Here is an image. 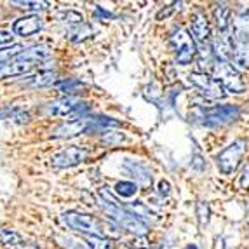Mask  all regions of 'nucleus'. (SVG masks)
<instances>
[{"label": "nucleus", "instance_id": "39", "mask_svg": "<svg viewBox=\"0 0 249 249\" xmlns=\"http://www.w3.org/2000/svg\"><path fill=\"white\" fill-rule=\"evenodd\" d=\"M112 249H134V248L124 244V242H112Z\"/></svg>", "mask_w": 249, "mask_h": 249}, {"label": "nucleus", "instance_id": "8", "mask_svg": "<svg viewBox=\"0 0 249 249\" xmlns=\"http://www.w3.org/2000/svg\"><path fill=\"white\" fill-rule=\"evenodd\" d=\"M105 209H107V214L110 220H113L117 225H121V227H124L125 230H129V232H134L138 233V235L142 237L145 235L146 232H148V227H146L143 221H140L134 214H131L129 211H125V209H122L121 206H110V204H107L105 206Z\"/></svg>", "mask_w": 249, "mask_h": 249}, {"label": "nucleus", "instance_id": "13", "mask_svg": "<svg viewBox=\"0 0 249 249\" xmlns=\"http://www.w3.org/2000/svg\"><path fill=\"white\" fill-rule=\"evenodd\" d=\"M213 51L218 56V61H227L232 59L233 54V38H232V30L229 32H218L213 44Z\"/></svg>", "mask_w": 249, "mask_h": 249}, {"label": "nucleus", "instance_id": "34", "mask_svg": "<svg viewBox=\"0 0 249 249\" xmlns=\"http://www.w3.org/2000/svg\"><path fill=\"white\" fill-rule=\"evenodd\" d=\"M169 183L166 181V179H162L160 183H159V194H160V196H164V197H167L169 196Z\"/></svg>", "mask_w": 249, "mask_h": 249}, {"label": "nucleus", "instance_id": "24", "mask_svg": "<svg viewBox=\"0 0 249 249\" xmlns=\"http://www.w3.org/2000/svg\"><path fill=\"white\" fill-rule=\"evenodd\" d=\"M13 5H18L19 9H25L30 13H38V11H46L49 7L47 2H40V0H14Z\"/></svg>", "mask_w": 249, "mask_h": 249}, {"label": "nucleus", "instance_id": "12", "mask_svg": "<svg viewBox=\"0 0 249 249\" xmlns=\"http://www.w3.org/2000/svg\"><path fill=\"white\" fill-rule=\"evenodd\" d=\"M233 44H249V7L241 9L232 21Z\"/></svg>", "mask_w": 249, "mask_h": 249}, {"label": "nucleus", "instance_id": "15", "mask_svg": "<svg viewBox=\"0 0 249 249\" xmlns=\"http://www.w3.org/2000/svg\"><path fill=\"white\" fill-rule=\"evenodd\" d=\"M209 35H211V28H209V21L204 13H196L192 18V38L197 44H206L209 42Z\"/></svg>", "mask_w": 249, "mask_h": 249}, {"label": "nucleus", "instance_id": "33", "mask_svg": "<svg viewBox=\"0 0 249 249\" xmlns=\"http://www.w3.org/2000/svg\"><path fill=\"white\" fill-rule=\"evenodd\" d=\"M98 194H100V197L105 200V204H110V206H121V204L117 202L115 197H113L112 194H110V192H108L105 187H103V188H100V190H98Z\"/></svg>", "mask_w": 249, "mask_h": 249}, {"label": "nucleus", "instance_id": "26", "mask_svg": "<svg viewBox=\"0 0 249 249\" xmlns=\"http://www.w3.org/2000/svg\"><path fill=\"white\" fill-rule=\"evenodd\" d=\"M0 119H7V121H14V119H19V122H25L28 119V113H25L21 108L18 107H7L4 110H0Z\"/></svg>", "mask_w": 249, "mask_h": 249}, {"label": "nucleus", "instance_id": "30", "mask_svg": "<svg viewBox=\"0 0 249 249\" xmlns=\"http://www.w3.org/2000/svg\"><path fill=\"white\" fill-rule=\"evenodd\" d=\"M56 88L59 89V91H63L67 96H70V94H73V92H77V91H80L82 89V84L79 82V80H61V82H58L56 84Z\"/></svg>", "mask_w": 249, "mask_h": 249}, {"label": "nucleus", "instance_id": "16", "mask_svg": "<svg viewBox=\"0 0 249 249\" xmlns=\"http://www.w3.org/2000/svg\"><path fill=\"white\" fill-rule=\"evenodd\" d=\"M124 169L127 171L129 175L136 179L138 187H150L152 185V173L146 166H143L142 162L136 160H125Z\"/></svg>", "mask_w": 249, "mask_h": 249}, {"label": "nucleus", "instance_id": "14", "mask_svg": "<svg viewBox=\"0 0 249 249\" xmlns=\"http://www.w3.org/2000/svg\"><path fill=\"white\" fill-rule=\"evenodd\" d=\"M42 26H44V21L35 14H32V16L19 18V19L14 21L13 32L14 35H19V37H30V35L40 32Z\"/></svg>", "mask_w": 249, "mask_h": 249}, {"label": "nucleus", "instance_id": "27", "mask_svg": "<svg viewBox=\"0 0 249 249\" xmlns=\"http://www.w3.org/2000/svg\"><path fill=\"white\" fill-rule=\"evenodd\" d=\"M86 242L91 249H112V241L100 235H86Z\"/></svg>", "mask_w": 249, "mask_h": 249}, {"label": "nucleus", "instance_id": "2", "mask_svg": "<svg viewBox=\"0 0 249 249\" xmlns=\"http://www.w3.org/2000/svg\"><path fill=\"white\" fill-rule=\"evenodd\" d=\"M239 115H241V110L235 105H218V107L211 108H197L196 112L190 113V117H194L192 121L199 122L202 125H209V127L233 122L239 119Z\"/></svg>", "mask_w": 249, "mask_h": 249}, {"label": "nucleus", "instance_id": "23", "mask_svg": "<svg viewBox=\"0 0 249 249\" xmlns=\"http://www.w3.org/2000/svg\"><path fill=\"white\" fill-rule=\"evenodd\" d=\"M197 53H199V65L200 68H208L209 65L213 63V58H214V51H213L211 44L209 42H206V44H200L199 49H197Z\"/></svg>", "mask_w": 249, "mask_h": 249}, {"label": "nucleus", "instance_id": "36", "mask_svg": "<svg viewBox=\"0 0 249 249\" xmlns=\"http://www.w3.org/2000/svg\"><path fill=\"white\" fill-rule=\"evenodd\" d=\"M241 187L249 188V166L246 167L244 173H242V176H241Z\"/></svg>", "mask_w": 249, "mask_h": 249}, {"label": "nucleus", "instance_id": "29", "mask_svg": "<svg viewBox=\"0 0 249 249\" xmlns=\"http://www.w3.org/2000/svg\"><path fill=\"white\" fill-rule=\"evenodd\" d=\"M59 19H61V23H67L68 28H70V26H75V25H80V23H84L82 14L75 13V11H63V13H59Z\"/></svg>", "mask_w": 249, "mask_h": 249}, {"label": "nucleus", "instance_id": "21", "mask_svg": "<svg viewBox=\"0 0 249 249\" xmlns=\"http://www.w3.org/2000/svg\"><path fill=\"white\" fill-rule=\"evenodd\" d=\"M214 19L218 32H229L230 30V9L227 5H216L214 9Z\"/></svg>", "mask_w": 249, "mask_h": 249}, {"label": "nucleus", "instance_id": "35", "mask_svg": "<svg viewBox=\"0 0 249 249\" xmlns=\"http://www.w3.org/2000/svg\"><path fill=\"white\" fill-rule=\"evenodd\" d=\"M133 244H134V249H148V248H150L148 242H146V239H145L143 235H142V237H138V239L133 242Z\"/></svg>", "mask_w": 249, "mask_h": 249}, {"label": "nucleus", "instance_id": "40", "mask_svg": "<svg viewBox=\"0 0 249 249\" xmlns=\"http://www.w3.org/2000/svg\"><path fill=\"white\" fill-rule=\"evenodd\" d=\"M185 249H199V248H197L196 244H190V246H187V248H185Z\"/></svg>", "mask_w": 249, "mask_h": 249}, {"label": "nucleus", "instance_id": "4", "mask_svg": "<svg viewBox=\"0 0 249 249\" xmlns=\"http://www.w3.org/2000/svg\"><path fill=\"white\" fill-rule=\"evenodd\" d=\"M89 107L75 98V96H63L59 100H54L47 105V113L56 117H67L68 121H77L88 117Z\"/></svg>", "mask_w": 249, "mask_h": 249}, {"label": "nucleus", "instance_id": "25", "mask_svg": "<svg viewBox=\"0 0 249 249\" xmlns=\"http://www.w3.org/2000/svg\"><path fill=\"white\" fill-rule=\"evenodd\" d=\"M138 190V185L133 181H119L115 185V194L122 199H129V197H133Z\"/></svg>", "mask_w": 249, "mask_h": 249}, {"label": "nucleus", "instance_id": "1", "mask_svg": "<svg viewBox=\"0 0 249 249\" xmlns=\"http://www.w3.org/2000/svg\"><path fill=\"white\" fill-rule=\"evenodd\" d=\"M47 56H49V49H47L46 46L28 47V49H26L23 54H19L14 61H11L9 65H5V67L0 68V79L28 73L32 68H35L37 65H40Z\"/></svg>", "mask_w": 249, "mask_h": 249}, {"label": "nucleus", "instance_id": "41", "mask_svg": "<svg viewBox=\"0 0 249 249\" xmlns=\"http://www.w3.org/2000/svg\"><path fill=\"white\" fill-rule=\"evenodd\" d=\"M25 249H38V248H35V246H26Z\"/></svg>", "mask_w": 249, "mask_h": 249}, {"label": "nucleus", "instance_id": "11", "mask_svg": "<svg viewBox=\"0 0 249 249\" xmlns=\"http://www.w3.org/2000/svg\"><path fill=\"white\" fill-rule=\"evenodd\" d=\"M94 129L92 124V117H84V119H77V121H68L61 124L59 127L54 129L53 136L54 138H73L79 134L89 133Z\"/></svg>", "mask_w": 249, "mask_h": 249}, {"label": "nucleus", "instance_id": "7", "mask_svg": "<svg viewBox=\"0 0 249 249\" xmlns=\"http://www.w3.org/2000/svg\"><path fill=\"white\" fill-rule=\"evenodd\" d=\"M246 148L248 146H246L244 140H235L233 143H230L229 146H225L221 150L216 160H218V167H220L223 175H232L233 171L239 167V164H241L242 157L246 154Z\"/></svg>", "mask_w": 249, "mask_h": 249}, {"label": "nucleus", "instance_id": "17", "mask_svg": "<svg viewBox=\"0 0 249 249\" xmlns=\"http://www.w3.org/2000/svg\"><path fill=\"white\" fill-rule=\"evenodd\" d=\"M124 209L131 213V214H134L138 220L143 221L145 225L146 223H155V214L150 211L143 202H133V204H129V206H125Z\"/></svg>", "mask_w": 249, "mask_h": 249}, {"label": "nucleus", "instance_id": "20", "mask_svg": "<svg viewBox=\"0 0 249 249\" xmlns=\"http://www.w3.org/2000/svg\"><path fill=\"white\" fill-rule=\"evenodd\" d=\"M25 51H26V47L21 46V44H13V46H9V47H2V49H0V68L9 65L11 61H14V59H16L19 54L25 53Z\"/></svg>", "mask_w": 249, "mask_h": 249}, {"label": "nucleus", "instance_id": "18", "mask_svg": "<svg viewBox=\"0 0 249 249\" xmlns=\"http://www.w3.org/2000/svg\"><path fill=\"white\" fill-rule=\"evenodd\" d=\"M94 35V30H92L91 25L88 23H80V25L70 26L67 30V37L70 38L71 42H84L86 38L92 37Z\"/></svg>", "mask_w": 249, "mask_h": 249}, {"label": "nucleus", "instance_id": "38", "mask_svg": "<svg viewBox=\"0 0 249 249\" xmlns=\"http://www.w3.org/2000/svg\"><path fill=\"white\" fill-rule=\"evenodd\" d=\"M176 5H179V4H173V5H171L169 9H166V11H160V13L157 14V18H159V19H162V18L169 16V14L173 13V11H175V9H176Z\"/></svg>", "mask_w": 249, "mask_h": 249}, {"label": "nucleus", "instance_id": "19", "mask_svg": "<svg viewBox=\"0 0 249 249\" xmlns=\"http://www.w3.org/2000/svg\"><path fill=\"white\" fill-rule=\"evenodd\" d=\"M232 61L239 68L249 70V44H233Z\"/></svg>", "mask_w": 249, "mask_h": 249}, {"label": "nucleus", "instance_id": "10", "mask_svg": "<svg viewBox=\"0 0 249 249\" xmlns=\"http://www.w3.org/2000/svg\"><path fill=\"white\" fill-rule=\"evenodd\" d=\"M88 157V150L82 148V146H68L67 150H61L59 154L53 155L51 162H53L54 167L58 169H65V167H73L80 162L86 160Z\"/></svg>", "mask_w": 249, "mask_h": 249}, {"label": "nucleus", "instance_id": "37", "mask_svg": "<svg viewBox=\"0 0 249 249\" xmlns=\"http://www.w3.org/2000/svg\"><path fill=\"white\" fill-rule=\"evenodd\" d=\"M13 37L14 35H11L9 32H2V30H0V44H7V42L13 40Z\"/></svg>", "mask_w": 249, "mask_h": 249}, {"label": "nucleus", "instance_id": "9", "mask_svg": "<svg viewBox=\"0 0 249 249\" xmlns=\"http://www.w3.org/2000/svg\"><path fill=\"white\" fill-rule=\"evenodd\" d=\"M188 82H190L194 88L199 89V91L202 92V96H206L209 100H221L225 96L221 84L216 82L213 77H209V75H206V73L194 71V73L188 75Z\"/></svg>", "mask_w": 249, "mask_h": 249}, {"label": "nucleus", "instance_id": "22", "mask_svg": "<svg viewBox=\"0 0 249 249\" xmlns=\"http://www.w3.org/2000/svg\"><path fill=\"white\" fill-rule=\"evenodd\" d=\"M30 84H32V86H35V88L56 86V84H58V75L54 73V71H40V73H37L35 77H32Z\"/></svg>", "mask_w": 249, "mask_h": 249}, {"label": "nucleus", "instance_id": "31", "mask_svg": "<svg viewBox=\"0 0 249 249\" xmlns=\"http://www.w3.org/2000/svg\"><path fill=\"white\" fill-rule=\"evenodd\" d=\"M209 214H211V209H209V204L200 200L197 202V218H199L200 225H206L209 221Z\"/></svg>", "mask_w": 249, "mask_h": 249}, {"label": "nucleus", "instance_id": "32", "mask_svg": "<svg viewBox=\"0 0 249 249\" xmlns=\"http://www.w3.org/2000/svg\"><path fill=\"white\" fill-rule=\"evenodd\" d=\"M103 142L108 145H119V143L124 142V134L122 133H112V131H105L103 133Z\"/></svg>", "mask_w": 249, "mask_h": 249}, {"label": "nucleus", "instance_id": "5", "mask_svg": "<svg viewBox=\"0 0 249 249\" xmlns=\"http://www.w3.org/2000/svg\"><path fill=\"white\" fill-rule=\"evenodd\" d=\"M213 79L221 84V88L229 92H242L246 84L239 71L227 61H216L213 65Z\"/></svg>", "mask_w": 249, "mask_h": 249}, {"label": "nucleus", "instance_id": "3", "mask_svg": "<svg viewBox=\"0 0 249 249\" xmlns=\"http://www.w3.org/2000/svg\"><path fill=\"white\" fill-rule=\"evenodd\" d=\"M61 221L67 225L68 229L77 230V232L86 233V235L105 237V233H107L105 225L91 214H84V213H77V211H67L61 216Z\"/></svg>", "mask_w": 249, "mask_h": 249}, {"label": "nucleus", "instance_id": "6", "mask_svg": "<svg viewBox=\"0 0 249 249\" xmlns=\"http://www.w3.org/2000/svg\"><path fill=\"white\" fill-rule=\"evenodd\" d=\"M171 44L175 47L176 63H178V65H190L192 59L196 58L197 47H196L194 38H192V35L188 34L187 30H183V28L175 30L173 35H171Z\"/></svg>", "mask_w": 249, "mask_h": 249}, {"label": "nucleus", "instance_id": "28", "mask_svg": "<svg viewBox=\"0 0 249 249\" xmlns=\"http://www.w3.org/2000/svg\"><path fill=\"white\" fill-rule=\"evenodd\" d=\"M0 242L7 246H16L21 242V235L16 230H9V229H0Z\"/></svg>", "mask_w": 249, "mask_h": 249}]
</instances>
